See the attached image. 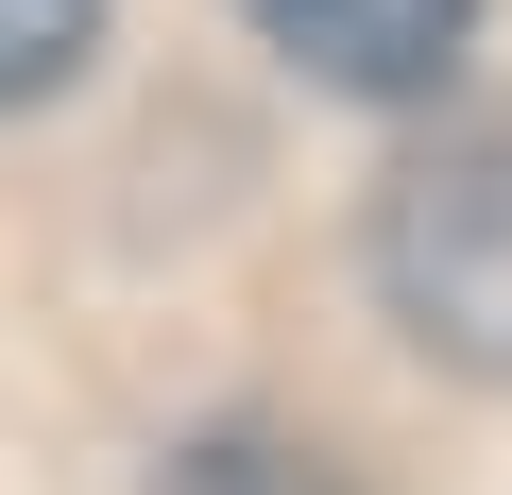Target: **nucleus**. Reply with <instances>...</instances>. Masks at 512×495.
I'll use <instances>...</instances> for the list:
<instances>
[{
	"label": "nucleus",
	"mask_w": 512,
	"mask_h": 495,
	"mask_svg": "<svg viewBox=\"0 0 512 495\" xmlns=\"http://www.w3.org/2000/svg\"><path fill=\"white\" fill-rule=\"evenodd\" d=\"M359 257H376V308L444 376H495L512 393V103H461V120H427L376 171Z\"/></svg>",
	"instance_id": "obj_1"
},
{
	"label": "nucleus",
	"mask_w": 512,
	"mask_h": 495,
	"mask_svg": "<svg viewBox=\"0 0 512 495\" xmlns=\"http://www.w3.org/2000/svg\"><path fill=\"white\" fill-rule=\"evenodd\" d=\"M86 52H103V0H0V120H18V103H52Z\"/></svg>",
	"instance_id": "obj_4"
},
{
	"label": "nucleus",
	"mask_w": 512,
	"mask_h": 495,
	"mask_svg": "<svg viewBox=\"0 0 512 495\" xmlns=\"http://www.w3.org/2000/svg\"><path fill=\"white\" fill-rule=\"evenodd\" d=\"M154 495H359L308 427H256V410H222V427H188L171 461H154Z\"/></svg>",
	"instance_id": "obj_3"
},
{
	"label": "nucleus",
	"mask_w": 512,
	"mask_h": 495,
	"mask_svg": "<svg viewBox=\"0 0 512 495\" xmlns=\"http://www.w3.org/2000/svg\"><path fill=\"white\" fill-rule=\"evenodd\" d=\"M239 18L342 103H444L478 52V0H239Z\"/></svg>",
	"instance_id": "obj_2"
}]
</instances>
